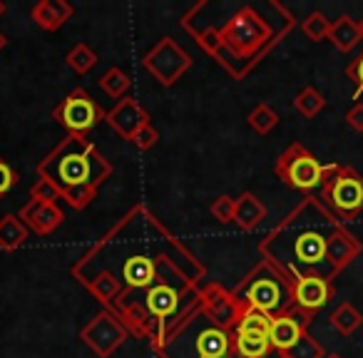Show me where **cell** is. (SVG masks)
<instances>
[{
  "mask_svg": "<svg viewBox=\"0 0 363 358\" xmlns=\"http://www.w3.org/2000/svg\"><path fill=\"white\" fill-rule=\"evenodd\" d=\"M301 33L311 43L328 40V35H331V21H328L323 13L313 11V13H308V16L301 21Z\"/></svg>",
  "mask_w": 363,
  "mask_h": 358,
  "instance_id": "83f0119b",
  "label": "cell"
},
{
  "mask_svg": "<svg viewBox=\"0 0 363 358\" xmlns=\"http://www.w3.org/2000/svg\"><path fill=\"white\" fill-rule=\"evenodd\" d=\"M323 107H326V97L313 85L301 87V90L296 92V97H294V110L301 117H306V120H313L316 115H321Z\"/></svg>",
  "mask_w": 363,
  "mask_h": 358,
  "instance_id": "cb8c5ba5",
  "label": "cell"
},
{
  "mask_svg": "<svg viewBox=\"0 0 363 358\" xmlns=\"http://www.w3.org/2000/svg\"><path fill=\"white\" fill-rule=\"evenodd\" d=\"M358 28H361V35H363V18H361V23H358Z\"/></svg>",
  "mask_w": 363,
  "mask_h": 358,
  "instance_id": "ab89813d",
  "label": "cell"
},
{
  "mask_svg": "<svg viewBox=\"0 0 363 358\" xmlns=\"http://www.w3.org/2000/svg\"><path fill=\"white\" fill-rule=\"evenodd\" d=\"M127 338H130L127 328L122 326L120 318L112 311H107V308L95 313V316L80 328V341L100 358H110Z\"/></svg>",
  "mask_w": 363,
  "mask_h": 358,
  "instance_id": "8fae6325",
  "label": "cell"
},
{
  "mask_svg": "<svg viewBox=\"0 0 363 358\" xmlns=\"http://www.w3.org/2000/svg\"><path fill=\"white\" fill-rule=\"evenodd\" d=\"M279 358H286V356H279Z\"/></svg>",
  "mask_w": 363,
  "mask_h": 358,
  "instance_id": "60d3db41",
  "label": "cell"
},
{
  "mask_svg": "<svg viewBox=\"0 0 363 358\" xmlns=\"http://www.w3.org/2000/svg\"><path fill=\"white\" fill-rule=\"evenodd\" d=\"M247 122H249V127L257 132V135L264 137V135H272V132L277 130L279 115H277V110L269 105V102H259V105L247 115Z\"/></svg>",
  "mask_w": 363,
  "mask_h": 358,
  "instance_id": "d4e9b609",
  "label": "cell"
},
{
  "mask_svg": "<svg viewBox=\"0 0 363 358\" xmlns=\"http://www.w3.org/2000/svg\"><path fill=\"white\" fill-rule=\"evenodd\" d=\"M6 43H8V40H6V35H3V33H0V50H3V47H6Z\"/></svg>",
  "mask_w": 363,
  "mask_h": 358,
  "instance_id": "8d00e7d4",
  "label": "cell"
},
{
  "mask_svg": "<svg viewBox=\"0 0 363 358\" xmlns=\"http://www.w3.org/2000/svg\"><path fill=\"white\" fill-rule=\"evenodd\" d=\"M318 199L341 222H351L363 212V177L353 167L326 164Z\"/></svg>",
  "mask_w": 363,
  "mask_h": 358,
  "instance_id": "52a82bcc",
  "label": "cell"
},
{
  "mask_svg": "<svg viewBox=\"0 0 363 358\" xmlns=\"http://www.w3.org/2000/svg\"><path fill=\"white\" fill-rule=\"evenodd\" d=\"M232 291L242 308H259L269 316H281L294 306V281L267 259H259Z\"/></svg>",
  "mask_w": 363,
  "mask_h": 358,
  "instance_id": "8992f818",
  "label": "cell"
},
{
  "mask_svg": "<svg viewBox=\"0 0 363 358\" xmlns=\"http://www.w3.org/2000/svg\"><path fill=\"white\" fill-rule=\"evenodd\" d=\"M6 16V3H3V0H0V18Z\"/></svg>",
  "mask_w": 363,
  "mask_h": 358,
  "instance_id": "74e56055",
  "label": "cell"
},
{
  "mask_svg": "<svg viewBox=\"0 0 363 358\" xmlns=\"http://www.w3.org/2000/svg\"><path fill=\"white\" fill-rule=\"evenodd\" d=\"M65 62L70 65L72 72H77V75H87V72L97 65V52L92 50L87 43H77V45L70 47V52L65 55Z\"/></svg>",
  "mask_w": 363,
  "mask_h": 358,
  "instance_id": "484cf974",
  "label": "cell"
},
{
  "mask_svg": "<svg viewBox=\"0 0 363 358\" xmlns=\"http://www.w3.org/2000/svg\"><path fill=\"white\" fill-rule=\"evenodd\" d=\"M30 239V229L23 224L18 214H6L0 217V249L3 252H16Z\"/></svg>",
  "mask_w": 363,
  "mask_h": 358,
  "instance_id": "44dd1931",
  "label": "cell"
},
{
  "mask_svg": "<svg viewBox=\"0 0 363 358\" xmlns=\"http://www.w3.org/2000/svg\"><path fill=\"white\" fill-rule=\"evenodd\" d=\"M296 28V16L284 3L264 0L262 6H239L219 28V50L214 60L234 77H249L262 60Z\"/></svg>",
  "mask_w": 363,
  "mask_h": 358,
  "instance_id": "3957f363",
  "label": "cell"
},
{
  "mask_svg": "<svg viewBox=\"0 0 363 358\" xmlns=\"http://www.w3.org/2000/svg\"><path fill=\"white\" fill-rule=\"evenodd\" d=\"M75 281L92 274H110L120 286L115 306L142 301L150 289L169 284L194 291L207 281V267L197 254L169 232L152 209L132 207L117 219L70 267ZM112 306V308H115Z\"/></svg>",
  "mask_w": 363,
  "mask_h": 358,
  "instance_id": "6da1fadb",
  "label": "cell"
},
{
  "mask_svg": "<svg viewBox=\"0 0 363 358\" xmlns=\"http://www.w3.org/2000/svg\"><path fill=\"white\" fill-rule=\"evenodd\" d=\"M267 219V207L254 192H242L234 199V222L242 232H254Z\"/></svg>",
  "mask_w": 363,
  "mask_h": 358,
  "instance_id": "ac0fdd59",
  "label": "cell"
},
{
  "mask_svg": "<svg viewBox=\"0 0 363 358\" xmlns=\"http://www.w3.org/2000/svg\"><path fill=\"white\" fill-rule=\"evenodd\" d=\"M303 331H306V326L294 313H281V316H274L272 328H269V343L274 351L289 353Z\"/></svg>",
  "mask_w": 363,
  "mask_h": 358,
  "instance_id": "e0dca14e",
  "label": "cell"
},
{
  "mask_svg": "<svg viewBox=\"0 0 363 358\" xmlns=\"http://www.w3.org/2000/svg\"><path fill=\"white\" fill-rule=\"evenodd\" d=\"M326 164H321L313 152H308L301 142H291L274 162V174L281 179L286 187L296 192L311 194L313 189H321Z\"/></svg>",
  "mask_w": 363,
  "mask_h": 358,
  "instance_id": "ba28073f",
  "label": "cell"
},
{
  "mask_svg": "<svg viewBox=\"0 0 363 358\" xmlns=\"http://www.w3.org/2000/svg\"><path fill=\"white\" fill-rule=\"evenodd\" d=\"M30 199H43V202H57V199H60V194H57V189L52 187L50 182H45V179H40V177H38L35 184L30 187Z\"/></svg>",
  "mask_w": 363,
  "mask_h": 358,
  "instance_id": "d6a6232c",
  "label": "cell"
},
{
  "mask_svg": "<svg viewBox=\"0 0 363 358\" xmlns=\"http://www.w3.org/2000/svg\"><path fill=\"white\" fill-rule=\"evenodd\" d=\"M361 28H358V21H353L351 16H341L338 21L331 23V35H328V43L336 47L338 52H351L353 47L361 43Z\"/></svg>",
  "mask_w": 363,
  "mask_h": 358,
  "instance_id": "ffe728a7",
  "label": "cell"
},
{
  "mask_svg": "<svg viewBox=\"0 0 363 358\" xmlns=\"http://www.w3.org/2000/svg\"><path fill=\"white\" fill-rule=\"evenodd\" d=\"M18 217L23 219V224H26L30 232L40 234V237L52 234L65 222V214L57 207V202H43V199H28V204L21 209Z\"/></svg>",
  "mask_w": 363,
  "mask_h": 358,
  "instance_id": "9a60e30c",
  "label": "cell"
},
{
  "mask_svg": "<svg viewBox=\"0 0 363 358\" xmlns=\"http://www.w3.org/2000/svg\"><path fill=\"white\" fill-rule=\"evenodd\" d=\"M346 125L353 132H363V102H353L346 112Z\"/></svg>",
  "mask_w": 363,
  "mask_h": 358,
  "instance_id": "d590c367",
  "label": "cell"
},
{
  "mask_svg": "<svg viewBox=\"0 0 363 358\" xmlns=\"http://www.w3.org/2000/svg\"><path fill=\"white\" fill-rule=\"evenodd\" d=\"M328 323H331L333 331L341 333V336H353V333H356L358 328L363 326V313L358 311V308L353 306L351 301H343V303H338V306L331 311V316H328Z\"/></svg>",
  "mask_w": 363,
  "mask_h": 358,
  "instance_id": "7402d4cb",
  "label": "cell"
},
{
  "mask_svg": "<svg viewBox=\"0 0 363 358\" xmlns=\"http://www.w3.org/2000/svg\"><path fill=\"white\" fill-rule=\"evenodd\" d=\"M162 358H229L232 353V331L214 323L199 306L155 348Z\"/></svg>",
  "mask_w": 363,
  "mask_h": 358,
  "instance_id": "5b68a950",
  "label": "cell"
},
{
  "mask_svg": "<svg viewBox=\"0 0 363 358\" xmlns=\"http://www.w3.org/2000/svg\"><path fill=\"white\" fill-rule=\"evenodd\" d=\"M142 67H145L162 87H174L182 77L192 70V55H189L174 38L164 35L145 52Z\"/></svg>",
  "mask_w": 363,
  "mask_h": 358,
  "instance_id": "9c48e42d",
  "label": "cell"
},
{
  "mask_svg": "<svg viewBox=\"0 0 363 358\" xmlns=\"http://www.w3.org/2000/svg\"><path fill=\"white\" fill-rule=\"evenodd\" d=\"M209 212H212V217L217 219L219 224H232L234 222V197H229V194L217 197L209 204Z\"/></svg>",
  "mask_w": 363,
  "mask_h": 358,
  "instance_id": "4dcf8cb0",
  "label": "cell"
},
{
  "mask_svg": "<svg viewBox=\"0 0 363 358\" xmlns=\"http://www.w3.org/2000/svg\"><path fill=\"white\" fill-rule=\"evenodd\" d=\"M38 177L57 189L60 199L82 212L97 199V189L112 177V162L87 137L65 135L35 167Z\"/></svg>",
  "mask_w": 363,
  "mask_h": 358,
  "instance_id": "277c9868",
  "label": "cell"
},
{
  "mask_svg": "<svg viewBox=\"0 0 363 358\" xmlns=\"http://www.w3.org/2000/svg\"><path fill=\"white\" fill-rule=\"evenodd\" d=\"M102 110L95 100L90 97V92L75 87L67 97H62L60 105L52 110V120L60 122L67 130V135H80L85 137L97 122L102 120Z\"/></svg>",
  "mask_w": 363,
  "mask_h": 358,
  "instance_id": "30bf717a",
  "label": "cell"
},
{
  "mask_svg": "<svg viewBox=\"0 0 363 358\" xmlns=\"http://www.w3.org/2000/svg\"><path fill=\"white\" fill-rule=\"evenodd\" d=\"M272 321H274V316H269V313L259 311V308L244 306L242 318H239V323H237L234 331H249V333H264V336H269Z\"/></svg>",
  "mask_w": 363,
  "mask_h": 358,
  "instance_id": "4316f807",
  "label": "cell"
},
{
  "mask_svg": "<svg viewBox=\"0 0 363 358\" xmlns=\"http://www.w3.org/2000/svg\"><path fill=\"white\" fill-rule=\"evenodd\" d=\"M279 356H286V358H326V348L316 341V338L308 333V328L301 333L294 348L289 353H279Z\"/></svg>",
  "mask_w": 363,
  "mask_h": 358,
  "instance_id": "f1b7e54d",
  "label": "cell"
},
{
  "mask_svg": "<svg viewBox=\"0 0 363 358\" xmlns=\"http://www.w3.org/2000/svg\"><path fill=\"white\" fill-rule=\"evenodd\" d=\"M326 358H343V356H338V353H326Z\"/></svg>",
  "mask_w": 363,
  "mask_h": 358,
  "instance_id": "f35d334b",
  "label": "cell"
},
{
  "mask_svg": "<svg viewBox=\"0 0 363 358\" xmlns=\"http://www.w3.org/2000/svg\"><path fill=\"white\" fill-rule=\"evenodd\" d=\"M346 77L356 85V97L363 95V52L346 65Z\"/></svg>",
  "mask_w": 363,
  "mask_h": 358,
  "instance_id": "836d02e7",
  "label": "cell"
},
{
  "mask_svg": "<svg viewBox=\"0 0 363 358\" xmlns=\"http://www.w3.org/2000/svg\"><path fill=\"white\" fill-rule=\"evenodd\" d=\"M199 296H202V311L212 318L214 323H219L227 331H234L242 318V303L237 301L234 291L224 289L217 281H204L199 289Z\"/></svg>",
  "mask_w": 363,
  "mask_h": 358,
  "instance_id": "4fadbf2b",
  "label": "cell"
},
{
  "mask_svg": "<svg viewBox=\"0 0 363 358\" xmlns=\"http://www.w3.org/2000/svg\"><path fill=\"white\" fill-rule=\"evenodd\" d=\"M194 43H197V47L202 52H207L209 57H214L217 55V50H219V28L214 26H207V28H202L199 33H194Z\"/></svg>",
  "mask_w": 363,
  "mask_h": 358,
  "instance_id": "f546056e",
  "label": "cell"
},
{
  "mask_svg": "<svg viewBox=\"0 0 363 358\" xmlns=\"http://www.w3.org/2000/svg\"><path fill=\"white\" fill-rule=\"evenodd\" d=\"M331 296H333L331 281H323V279H318V276L298 279V281H294V306L289 313H294V316L308 328L313 316L331 301Z\"/></svg>",
  "mask_w": 363,
  "mask_h": 358,
  "instance_id": "7c38bea8",
  "label": "cell"
},
{
  "mask_svg": "<svg viewBox=\"0 0 363 358\" xmlns=\"http://www.w3.org/2000/svg\"><path fill=\"white\" fill-rule=\"evenodd\" d=\"M160 142V132L152 127V122L147 127H142L140 132H137L135 137H132V145L137 147V150H142V152H147V150H152V147Z\"/></svg>",
  "mask_w": 363,
  "mask_h": 358,
  "instance_id": "1f68e13d",
  "label": "cell"
},
{
  "mask_svg": "<svg viewBox=\"0 0 363 358\" xmlns=\"http://www.w3.org/2000/svg\"><path fill=\"white\" fill-rule=\"evenodd\" d=\"M30 16L40 30L55 33L75 16V8H72L70 3H65V0H40V3L33 6Z\"/></svg>",
  "mask_w": 363,
  "mask_h": 358,
  "instance_id": "2e32d148",
  "label": "cell"
},
{
  "mask_svg": "<svg viewBox=\"0 0 363 358\" xmlns=\"http://www.w3.org/2000/svg\"><path fill=\"white\" fill-rule=\"evenodd\" d=\"M105 122L122 137V140H130L142 130V127L150 125V112L137 102V97L127 95L120 102H115L110 112H105Z\"/></svg>",
  "mask_w": 363,
  "mask_h": 358,
  "instance_id": "5bb4252c",
  "label": "cell"
},
{
  "mask_svg": "<svg viewBox=\"0 0 363 358\" xmlns=\"http://www.w3.org/2000/svg\"><path fill=\"white\" fill-rule=\"evenodd\" d=\"M363 252V244L316 194H306L267 237L259 254L291 281L318 276L331 281Z\"/></svg>",
  "mask_w": 363,
  "mask_h": 358,
  "instance_id": "7a4b0ae2",
  "label": "cell"
},
{
  "mask_svg": "<svg viewBox=\"0 0 363 358\" xmlns=\"http://www.w3.org/2000/svg\"><path fill=\"white\" fill-rule=\"evenodd\" d=\"M272 343L264 333L232 331V353L229 358H267L272 353Z\"/></svg>",
  "mask_w": 363,
  "mask_h": 358,
  "instance_id": "d6986e66",
  "label": "cell"
},
{
  "mask_svg": "<svg viewBox=\"0 0 363 358\" xmlns=\"http://www.w3.org/2000/svg\"><path fill=\"white\" fill-rule=\"evenodd\" d=\"M16 179H18V174L13 172V167L0 157V197L11 192L13 184H16Z\"/></svg>",
  "mask_w": 363,
  "mask_h": 358,
  "instance_id": "e575fe53",
  "label": "cell"
},
{
  "mask_svg": "<svg viewBox=\"0 0 363 358\" xmlns=\"http://www.w3.org/2000/svg\"><path fill=\"white\" fill-rule=\"evenodd\" d=\"M97 85H100V90L105 92L107 97H112V100L120 102L122 97L130 95L132 80H130V75L122 70V67H110V70H107L105 75L97 80Z\"/></svg>",
  "mask_w": 363,
  "mask_h": 358,
  "instance_id": "603a6c76",
  "label": "cell"
}]
</instances>
